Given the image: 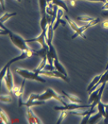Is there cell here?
I'll return each instance as SVG.
<instances>
[{"mask_svg":"<svg viewBox=\"0 0 108 124\" xmlns=\"http://www.w3.org/2000/svg\"><path fill=\"white\" fill-rule=\"evenodd\" d=\"M92 108V104H82V103H67L64 107H55V110L60 111H73V110H80V109H87Z\"/></svg>","mask_w":108,"mask_h":124,"instance_id":"6","label":"cell"},{"mask_svg":"<svg viewBox=\"0 0 108 124\" xmlns=\"http://www.w3.org/2000/svg\"><path fill=\"white\" fill-rule=\"evenodd\" d=\"M67 115H68V113H67V111H61V116H60L59 119H58V121H57V123L59 124V123H61L62 122H63L64 119H65V118H66Z\"/></svg>","mask_w":108,"mask_h":124,"instance_id":"29","label":"cell"},{"mask_svg":"<svg viewBox=\"0 0 108 124\" xmlns=\"http://www.w3.org/2000/svg\"><path fill=\"white\" fill-rule=\"evenodd\" d=\"M101 2H103V3H106V2H107V0H101Z\"/></svg>","mask_w":108,"mask_h":124,"instance_id":"38","label":"cell"},{"mask_svg":"<svg viewBox=\"0 0 108 124\" xmlns=\"http://www.w3.org/2000/svg\"><path fill=\"white\" fill-rule=\"evenodd\" d=\"M33 55H34V51H33V50L30 49V50H28V51H22L21 54L18 56V57L11 59L10 61H8V63L6 64L5 66L9 68L10 66V64H12L13 63H15V62H17V61H21V60H24V59H26V58H30Z\"/></svg>","mask_w":108,"mask_h":124,"instance_id":"9","label":"cell"},{"mask_svg":"<svg viewBox=\"0 0 108 124\" xmlns=\"http://www.w3.org/2000/svg\"><path fill=\"white\" fill-rule=\"evenodd\" d=\"M103 27L105 29H108V21H104L103 22Z\"/></svg>","mask_w":108,"mask_h":124,"instance_id":"34","label":"cell"},{"mask_svg":"<svg viewBox=\"0 0 108 124\" xmlns=\"http://www.w3.org/2000/svg\"><path fill=\"white\" fill-rule=\"evenodd\" d=\"M95 18H90V17H87V16H79L78 18H77V20L79 21H80V22H92L93 21Z\"/></svg>","mask_w":108,"mask_h":124,"instance_id":"27","label":"cell"},{"mask_svg":"<svg viewBox=\"0 0 108 124\" xmlns=\"http://www.w3.org/2000/svg\"><path fill=\"white\" fill-rule=\"evenodd\" d=\"M35 72H37L38 74H41L43 76H46V77H53V78H60L61 80H63L64 81L67 83H69V80L67 76H65L64 74H62L61 72H58L57 70H53V71H47V70H39V71H37V70H33Z\"/></svg>","mask_w":108,"mask_h":124,"instance_id":"5","label":"cell"},{"mask_svg":"<svg viewBox=\"0 0 108 124\" xmlns=\"http://www.w3.org/2000/svg\"><path fill=\"white\" fill-rule=\"evenodd\" d=\"M74 1H77V0H74ZM87 1H89V2H101V0H87Z\"/></svg>","mask_w":108,"mask_h":124,"instance_id":"36","label":"cell"},{"mask_svg":"<svg viewBox=\"0 0 108 124\" xmlns=\"http://www.w3.org/2000/svg\"><path fill=\"white\" fill-rule=\"evenodd\" d=\"M16 1H18V2H21L22 0H16Z\"/></svg>","mask_w":108,"mask_h":124,"instance_id":"41","label":"cell"},{"mask_svg":"<svg viewBox=\"0 0 108 124\" xmlns=\"http://www.w3.org/2000/svg\"><path fill=\"white\" fill-rule=\"evenodd\" d=\"M105 107H106V108L108 109V104H107V105H105Z\"/></svg>","mask_w":108,"mask_h":124,"instance_id":"40","label":"cell"},{"mask_svg":"<svg viewBox=\"0 0 108 124\" xmlns=\"http://www.w3.org/2000/svg\"><path fill=\"white\" fill-rule=\"evenodd\" d=\"M57 57V55H56V51L55 49V48L53 46V44H51L49 46V51H48V54H47V58H48V63L54 65L53 64V61L54 59Z\"/></svg>","mask_w":108,"mask_h":124,"instance_id":"12","label":"cell"},{"mask_svg":"<svg viewBox=\"0 0 108 124\" xmlns=\"http://www.w3.org/2000/svg\"><path fill=\"white\" fill-rule=\"evenodd\" d=\"M24 83H25V80L23 81V82H22V85H21V88H20V89H19V91H18V92H16L14 93V94H15L17 97L21 98L22 94H23V91H24Z\"/></svg>","mask_w":108,"mask_h":124,"instance_id":"28","label":"cell"},{"mask_svg":"<svg viewBox=\"0 0 108 124\" xmlns=\"http://www.w3.org/2000/svg\"><path fill=\"white\" fill-rule=\"evenodd\" d=\"M48 2H52L53 4H55L57 6V7L62 8V9L64 10L66 12H69V9H68L67 5L63 0H48Z\"/></svg>","mask_w":108,"mask_h":124,"instance_id":"18","label":"cell"},{"mask_svg":"<svg viewBox=\"0 0 108 124\" xmlns=\"http://www.w3.org/2000/svg\"><path fill=\"white\" fill-rule=\"evenodd\" d=\"M15 72L18 73L19 76H21L22 78H24V80H35V81H38V82H41V83L46 82V80H45L44 78L41 77L39 76V74H38V73L35 72L34 71L31 72L27 69H22V68H18V69H16Z\"/></svg>","mask_w":108,"mask_h":124,"instance_id":"2","label":"cell"},{"mask_svg":"<svg viewBox=\"0 0 108 124\" xmlns=\"http://www.w3.org/2000/svg\"><path fill=\"white\" fill-rule=\"evenodd\" d=\"M75 2H76V1L72 0V2H71V5H72V6H75Z\"/></svg>","mask_w":108,"mask_h":124,"instance_id":"37","label":"cell"},{"mask_svg":"<svg viewBox=\"0 0 108 124\" xmlns=\"http://www.w3.org/2000/svg\"><path fill=\"white\" fill-rule=\"evenodd\" d=\"M27 116H28V121H29L30 124H41L42 122L39 119V118H38L35 115V114L33 113V111H32L31 108H28L27 109Z\"/></svg>","mask_w":108,"mask_h":124,"instance_id":"11","label":"cell"},{"mask_svg":"<svg viewBox=\"0 0 108 124\" xmlns=\"http://www.w3.org/2000/svg\"><path fill=\"white\" fill-rule=\"evenodd\" d=\"M3 80H5V84H6V88H7V90L9 91L10 92H11L13 91V88H14V80H13V74L11 72L10 68L7 69V74L4 77Z\"/></svg>","mask_w":108,"mask_h":124,"instance_id":"10","label":"cell"},{"mask_svg":"<svg viewBox=\"0 0 108 124\" xmlns=\"http://www.w3.org/2000/svg\"><path fill=\"white\" fill-rule=\"evenodd\" d=\"M64 18H65V19H66V21L68 22V23L69 24L70 27H72V29L74 31H75V34H74L72 37V40H73V39H75L76 37H78V36H80L81 38H83L84 39H86V36L84 35V32L83 31V30H82V27L78 26L77 25H76L72 20H71V19L69 18V16H68V15H65Z\"/></svg>","mask_w":108,"mask_h":124,"instance_id":"7","label":"cell"},{"mask_svg":"<svg viewBox=\"0 0 108 124\" xmlns=\"http://www.w3.org/2000/svg\"><path fill=\"white\" fill-rule=\"evenodd\" d=\"M0 121H1V123H10L9 117L7 116V115L5 113L2 109H1V111H0Z\"/></svg>","mask_w":108,"mask_h":124,"instance_id":"23","label":"cell"},{"mask_svg":"<svg viewBox=\"0 0 108 124\" xmlns=\"http://www.w3.org/2000/svg\"><path fill=\"white\" fill-rule=\"evenodd\" d=\"M43 69L47 70V71H53V70H55V67H54V65H52V64L47 63L46 65L44 67Z\"/></svg>","mask_w":108,"mask_h":124,"instance_id":"30","label":"cell"},{"mask_svg":"<svg viewBox=\"0 0 108 124\" xmlns=\"http://www.w3.org/2000/svg\"><path fill=\"white\" fill-rule=\"evenodd\" d=\"M102 75L103 74H99V75H98V76H96V77H95L93 78V80H92V81L91 82V84L88 85V87H87V92L88 93H90L91 92V91H92V89L95 87L96 84H98V82L99 81V80H100V78H101V77H102Z\"/></svg>","mask_w":108,"mask_h":124,"instance_id":"19","label":"cell"},{"mask_svg":"<svg viewBox=\"0 0 108 124\" xmlns=\"http://www.w3.org/2000/svg\"><path fill=\"white\" fill-rule=\"evenodd\" d=\"M61 93L64 95V97H66L68 100H69L70 102L72 103H82L83 101L82 100H80L78 96H76L75 95H72L71 93H68L64 91H61Z\"/></svg>","mask_w":108,"mask_h":124,"instance_id":"15","label":"cell"},{"mask_svg":"<svg viewBox=\"0 0 108 124\" xmlns=\"http://www.w3.org/2000/svg\"><path fill=\"white\" fill-rule=\"evenodd\" d=\"M95 110L92 108H91V109L89 110H87V111H83L82 110H78V111H70V114L71 115H76V116H86V115H92V114H95Z\"/></svg>","mask_w":108,"mask_h":124,"instance_id":"16","label":"cell"},{"mask_svg":"<svg viewBox=\"0 0 108 124\" xmlns=\"http://www.w3.org/2000/svg\"><path fill=\"white\" fill-rule=\"evenodd\" d=\"M17 15L16 12H14V13H5L1 17V18H0V22H1V23H3L4 22L7 21L8 19H10L11 17H14Z\"/></svg>","mask_w":108,"mask_h":124,"instance_id":"24","label":"cell"},{"mask_svg":"<svg viewBox=\"0 0 108 124\" xmlns=\"http://www.w3.org/2000/svg\"><path fill=\"white\" fill-rule=\"evenodd\" d=\"M45 101H41V100H33V101H26L25 103H22L21 100H18V106H25L27 108H31L33 106H38V105H42L44 103Z\"/></svg>","mask_w":108,"mask_h":124,"instance_id":"14","label":"cell"},{"mask_svg":"<svg viewBox=\"0 0 108 124\" xmlns=\"http://www.w3.org/2000/svg\"><path fill=\"white\" fill-rule=\"evenodd\" d=\"M48 0H39V4H40V8H41V16H44L47 15L46 13V8L48 7Z\"/></svg>","mask_w":108,"mask_h":124,"instance_id":"21","label":"cell"},{"mask_svg":"<svg viewBox=\"0 0 108 124\" xmlns=\"http://www.w3.org/2000/svg\"><path fill=\"white\" fill-rule=\"evenodd\" d=\"M53 64H54V67H55V69L56 70H57L58 72H61L62 74H64V75L67 76V77H68V73H67L66 69H64V67L62 65V64L59 61L58 57H56V58L54 59Z\"/></svg>","mask_w":108,"mask_h":124,"instance_id":"17","label":"cell"},{"mask_svg":"<svg viewBox=\"0 0 108 124\" xmlns=\"http://www.w3.org/2000/svg\"><path fill=\"white\" fill-rule=\"evenodd\" d=\"M106 87V83L102 84V86L96 91H93L90 93V98L88 100V103L92 104V108H94L95 106L98 105V103L101 101L102 95L104 91V88Z\"/></svg>","mask_w":108,"mask_h":124,"instance_id":"4","label":"cell"},{"mask_svg":"<svg viewBox=\"0 0 108 124\" xmlns=\"http://www.w3.org/2000/svg\"><path fill=\"white\" fill-rule=\"evenodd\" d=\"M64 96H61L59 94H57L53 89L52 88H47L45 90V92L41 93V94H31L30 95L29 99H28V101H33V100H41V101H46L48 100H50V99H54V100H57L58 102H60L63 105H66L67 103L64 100Z\"/></svg>","mask_w":108,"mask_h":124,"instance_id":"1","label":"cell"},{"mask_svg":"<svg viewBox=\"0 0 108 124\" xmlns=\"http://www.w3.org/2000/svg\"><path fill=\"white\" fill-rule=\"evenodd\" d=\"M102 10H108V2H107L106 3H104V5L103 6V7H102Z\"/></svg>","mask_w":108,"mask_h":124,"instance_id":"33","label":"cell"},{"mask_svg":"<svg viewBox=\"0 0 108 124\" xmlns=\"http://www.w3.org/2000/svg\"><path fill=\"white\" fill-rule=\"evenodd\" d=\"M0 100H1L2 102H5V103H11L13 101L12 98L8 95H1Z\"/></svg>","mask_w":108,"mask_h":124,"instance_id":"26","label":"cell"},{"mask_svg":"<svg viewBox=\"0 0 108 124\" xmlns=\"http://www.w3.org/2000/svg\"><path fill=\"white\" fill-rule=\"evenodd\" d=\"M47 30H41V33L40 34L38 38H31V39H28V40H25L26 43H30V42H38L41 46V47L44 48H47L49 47L47 42H46V36H47Z\"/></svg>","mask_w":108,"mask_h":124,"instance_id":"8","label":"cell"},{"mask_svg":"<svg viewBox=\"0 0 108 124\" xmlns=\"http://www.w3.org/2000/svg\"><path fill=\"white\" fill-rule=\"evenodd\" d=\"M97 108H98V111L103 115V117L106 116V107H105V104H103L100 101V102L98 103Z\"/></svg>","mask_w":108,"mask_h":124,"instance_id":"25","label":"cell"},{"mask_svg":"<svg viewBox=\"0 0 108 124\" xmlns=\"http://www.w3.org/2000/svg\"><path fill=\"white\" fill-rule=\"evenodd\" d=\"M107 2H108V0H107Z\"/></svg>","mask_w":108,"mask_h":124,"instance_id":"42","label":"cell"},{"mask_svg":"<svg viewBox=\"0 0 108 124\" xmlns=\"http://www.w3.org/2000/svg\"><path fill=\"white\" fill-rule=\"evenodd\" d=\"M1 6H2V10H5L4 0H1Z\"/></svg>","mask_w":108,"mask_h":124,"instance_id":"35","label":"cell"},{"mask_svg":"<svg viewBox=\"0 0 108 124\" xmlns=\"http://www.w3.org/2000/svg\"><path fill=\"white\" fill-rule=\"evenodd\" d=\"M8 35L10 37L11 42L15 45V46H16L21 51H28V50H30L29 47L26 45V41L21 36L17 35L16 33H13L10 30L8 31Z\"/></svg>","mask_w":108,"mask_h":124,"instance_id":"3","label":"cell"},{"mask_svg":"<svg viewBox=\"0 0 108 124\" xmlns=\"http://www.w3.org/2000/svg\"><path fill=\"white\" fill-rule=\"evenodd\" d=\"M106 70H108V63H107V65L106 67Z\"/></svg>","mask_w":108,"mask_h":124,"instance_id":"39","label":"cell"},{"mask_svg":"<svg viewBox=\"0 0 108 124\" xmlns=\"http://www.w3.org/2000/svg\"><path fill=\"white\" fill-rule=\"evenodd\" d=\"M107 82H108V70H106V72H105L102 75V77L100 78V80H99V81L98 82V84H96V85L92 89L91 92H92L93 91H95V89L97 88V87L99 85V84H103V83H107Z\"/></svg>","mask_w":108,"mask_h":124,"instance_id":"20","label":"cell"},{"mask_svg":"<svg viewBox=\"0 0 108 124\" xmlns=\"http://www.w3.org/2000/svg\"><path fill=\"white\" fill-rule=\"evenodd\" d=\"M91 116H92V115H91V114L86 115V116H84V119H82V121H81V123H82V124L88 123V121H89V119H90V117H91Z\"/></svg>","mask_w":108,"mask_h":124,"instance_id":"31","label":"cell"},{"mask_svg":"<svg viewBox=\"0 0 108 124\" xmlns=\"http://www.w3.org/2000/svg\"><path fill=\"white\" fill-rule=\"evenodd\" d=\"M102 16H103V18H108V10H103V12H102Z\"/></svg>","mask_w":108,"mask_h":124,"instance_id":"32","label":"cell"},{"mask_svg":"<svg viewBox=\"0 0 108 124\" xmlns=\"http://www.w3.org/2000/svg\"><path fill=\"white\" fill-rule=\"evenodd\" d=\"M102 117H103V115H102L98 111L97 113H95L94 115H92V116L90 117L89 121H88V123H98L99 121L102 119Z\"/></svg>","mask_w":108,"mask_h":124,"instance_id":"22","label":"cell"},{"mask_svg":"<svg viewBox=\"0 0 108 124\" xmlns=\"http://www.w3.org/2000/svg\"><path fill=\"white\" fill-rule=\"evenodd\" d=\"M64 15V10L62 8H59L58 11H57V15H56V21H55V23L53 25V29L54 30H56V28L59 26L60 23H61L62 25H65V22L63 21L61 19L62 16Z\"/></svg>","mask_w":108,"mask_h":124,"instance_id":"13","label":"cell"}]
</instances>
